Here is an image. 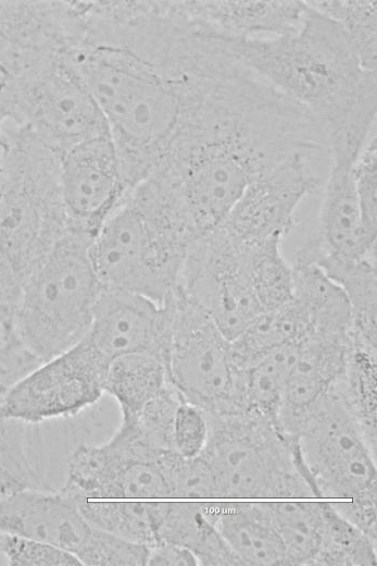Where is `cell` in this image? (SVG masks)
<instances>
[{"label": "cell", "mask_w": 377, "mask_h": 566, "mask_svg": "<svg viewBox=\"0 0 377 566\" xmlns=\"http://www.w3.org/2000/svg\"><path fill=\"white\" fill-rule=\"evenodd\" d=\"M78 13L73 58L131 189L198 124L240 65L221 39L164 1H91Z\"/></svg>", "instance_id": "cell-1"}, {"label": "cell", "mask_w": 377, "mask_h": 566, "mask_svg": "<svg viewBox=\"0 0 377 566\" xmlns=\"http://www.w3.org/2000/svg\"><path fill=\"white\" fill-rule=\"evenodd\" d=\"M321 147L319 127L304 108L246 74L218 88L197 126L152 173L169 184L201 236L224 220L253 181Z\"/></svg>", "instance_id": "cell-2"}, {"label": "cell", "mask_w": 377, "mask_h": 566, "mask_svg": "<svg viewBox=\"0 0 377 566\" xmlns=\"http://www.w3.org/2000/svg\"><path fill=\"white\" fill-rule=\"evenodd\" d=\"M288 34L226 39L250 72L307 110L332 138L365 140L376 128V71L366 69L338 23L309 1Z\"/></svg>", "instance_id": "cell-3"}, {"label": "cell", "mask_w": 377, "mask_h": 566, "mask_svg": "<svg viewBox=\"0 0 377 566\" xmlns=\"http://www.w3.org/2000/svg\"><path fill=\"white\" fill-rule=\"evenodd\" d=\"M198 237L175 192L151 174L127 192L93 236L89 253L103 288L163 303Z\"/></svg>", "instance_id": "cell-4"}, {"label": "cell", "mask_w": 377, "mask_h": 566, "mask_svg": "<svg viewBox=\"0 0 377 566\" xmlns=\"http://www.w3.org/2000/svg\"><path fill=\"white\" fill-rule=\"evenodd\" d=\"M0 319L14 320L22 288L70 229L59 183V155L29 128L0 132Z\"/></svg>", "instance_id": "cell-5"}, {"label": "cell", "mask_w": 377, "mask_h": 566, "mask_svg": "<svg viewBox=\"0 0 377 566\" xmlns=\"http://www.w3.org/2000/svg\"><path fill=\"white\" fill-rule=\"evenodd\" d=\"M210 435L200 454L218 499H319L297 440L261 415L208 414Z\"/></svg>", "instance_id": "cell-6"}, {"label": "cell", "mask_w": 377, "mask_h": 566, "mask_svg": "<svg viewBox=\"0 0 377 566\" xmlns=\"http://www.w3.org/2000/svg\"><path fill=\"white\" fill-rule=\"evenodd\" d=\"M91 241L70 227L22 288L16 331L42 361L73 347L89 332L102 292L90 258Z\"/></svg>", "instance_id": "cell-7"}, {"label": "cell", "mask_w": 377, "mask_h": 566, "mask_svg": "<svg viewBox=\"0 0 377 566\" xmlns=\"http://www.w3.org/2000/svg\"><path fill=\"white\" fill-rule=\"evenodd\" d=\"M10 121L29 128L59 156L85 140L110 134L73 52L56 54L7 86Z\"/></svg>", "instance_id": "cell-8"}, {"label": "cell", "mask_w": 377, "mask_h": 566, "mask_svg": "<svg viewBox=\"0 0 377 566\" xmlns=\"http://www.w3.org/2000/svg\"><path fill=\"white\" fill-rule=\"evenodd\" d=\"M256 244L216 225L192 243L177 280L176 288L204 309L230 342L264 312L254 272Z\"/></svg>", "instance_id": "cell-9"}, {"label": "cell", "mask_w": 377, "mask_h": 566, "mask_svg": "<svg viewBox=\"0 0 377 566\" xmlns=\"http://www.w3.org/2000/svg\"><path fill=\"white\" fill-rule=\"evenodd\" d=\"M165 300L171 309L169 382L184 401L208 414L239 411L230 341L204 309L176 287Z\"/></svg>", "instance_id": "cell-10"}, {"label": "cell", "mask_w": 377, "mask_h": 566, "mask_svg": "<svg viewBox=\"0 0 377 566\" xmlns=\"http://www.w3.org/2000/svg\"><path fill=\"white\" fill-rule=\"evenodd\" d=\"M292 436L319 499L349 500L376 491V442L351 414L336 384Z\"/></svg>", "instance_id": "cell-11"}, {"label": "cell", "mask_w": 377, "mask_h": 566, "mask_svg": "<svg viewBox=\"0 0 377 566\" xmlns=\"http://www.w3.org/2000/svg\"><path fill=\"white\" fill-rule=\"evenodd\" d=\"M109 364L85 336L24 377L7 395L0 416L33 426L75 416L105 393Z\"/></svg>", "instance_id": "cell-12"}, {"label": "cell", "mask_w": 377, "mask_h": 566, "mask_svg": "<svg viewBox=\"0 0 377 566\" xmlns=\"http://www.w3.org/2000/svg\"><path fill=\"white\" fill-rule=\"evenodd\" d=\"M162 458L143 455L113 433L101 444L80 445L74 451L62 491L91 500L172 499Z\"/></svg>", "instance_id": "cell-13"}, {"label": "cell", "mask_w": 377, "mask_h": 566, "mask_svg": "<svg viewBox=\"0 0 377 566\" xmlns=\"http://www.w3.org/2000/svg\"><path fill=\"white\" fill-rule=\"evenodd\" d=\"M59 183L68 226L91 238L129 190L110 134L62 152Z\"/></svg>", "instance_id": "cell-14"}, {"label": "cell", "mask_w": 377, "mask_h": 566, "mask_svg": "<svg viewBox=\"0 0 377 566\" xmlns=\"http://www.w3.org/2000/svg\"><path fill=\"white\" fill-rule=\"evenodd\" d=\"M310 158L297 156L253 181L218 224L248 243L282 239L296 225V211L322 185Z\"/></svg>", "instance_id": "cell-15"}, {"label": "cell", "mask_w": 377, "mask_h": 566, "mask_svg": "<svg viewBox=\"0 0 377 566\" xmlns=\"http://www.w3.org/2000/svg\"><path fill=\"white\" fill-rule=\"evenodd\" d=\"M169 330L166 300L158 303L139 294L102 287L86 337L109 362L137 353L160 355L166 360Z\"/></svg>", "instance_id": "cell-16"}, {"label": "cell", "mask_w": 377, "mask_h": 566, "mask_svg": "<svg viewBox=\"0 0 377 566\" xmlns=\"http://www.w3.org/2000/svg\"><path fill=\"white\" fill-rule=\"evenodd\" d=\"M350 324L316 325L297 343V356L285 386L278 414L279 428L292 435L307 411L343 376L349 353Z\"/></svg>", "instance_id": "cell-17"}, {"label": "cell", "mask_w": 377, "mask_h": 566, "mask_svg": "<svg viewBox=\"0 0 377 566\" xmlns=\"http://www.w3.org/2000/svg\"><path fill=\"white\" fill-rule=\"evenodd\" d=\"M363 144L336 139L328 147L330 169L324 184L317 233L312 239L323 250L338 257L376 255V239L363 227L353 173Z\"/></svg>", "instance_id": "cell-18"}, {"label": "cell", "mask_w": 377, "mask_h": 566, "mask_svg": "<svg viewBox=\"0 0 377 566\" xmlns=\"http://www.w3.org/2000/svg\"><path fill=\"white\" fill-rule=\"evenodd\" d=\"M76 497L26 489L0 494V532L46 542L77 554L91 534Z\"/></svg>", "instance_id": "cell-19"}, {"label": "cell", "mask_w": 377, "mask_h": 566, "mask_svg": "<svg viewBox=\"0 0 377 566\" xmlns=\"http://www.w3.org/2000/svg\"><path fill=\"white\" fill-rule=\"evenodd\" d=\"M183 11L223 39L268 37L297 30L305 1H180Z\"/></svg>", "instance_id": "cell-20"}, {"label": "cell", "mask_w": 377, "mask_h": 566, "mask_svg": "<svg viewBox=\"0 0 377 566\" xmlns=\"http://www.w3.org/2000/svg\"><path fill=\"white\" fill-rule=\"evenodd\" d=\"M202 505L243 566H288L267 501H202Z\"/></svg>", "instance_id": "cell-21"}, {"label": "cell", "mask_w": 377, "mask_h": 566, "mask_svg": "<svg viewBox=\"0 0 377 566\" xmlns=\"http://www.w3.org/2000/svg\"><path fill=\"white\" fill-rule=\"evenodd\" d=\"M296 258L315 264L341 288L350 308L349 340L376 349V255L338 257L310 238Z\"/></svg>", "instance_id": "cell-22"}, {"label": "cell", "mask_w": 377, "mask_h": 566, "mask_svg": "<svg viewBox=\"0 0 377 566\" xmlns=\"http://www.w3.org/2000/svg\"><path fill=\"white\" fill-rule=\"evenodd\" d=\"M190 550L203 566H243L204 513L201 502H160L155 542Z\"/></svg>", "instance_id": "cell-23"}, {"label": "cell", "mask_w": 377, "mask_h": 566, "mask_svg": "<svg viewBox=\"0 0 377 566\" xmlns=\"http://www.w3.org/2000/svg\"><path fill=\"white\" fill-rule=\"evenodd\" d=\"M169 385L165 358L137 353L110 361L104 392L116 401L122 418H135Z\"/></svg>", "instance_id": "cell-24"}, {"label": "cell", "mask_w": 377, "mask_h": 566, "mask_svg": "<svg viewBox=\"0 0 377 566\" xmlns=\"http://www.w3.org/2000/svg\"><path fill=\"white\" fill-rule=\"evenodd\" d=\"M297 343L279 346L249 367L238 370L237 404L278 424L288 376L297 356Z\"/></svg>", "instance_id": "cell-25"}, {"label": "cell", "mask_w": 377, "mask_h": 566, "mask_svg": "<svg viewBox=\"0 0 377 566\" xmlns=\"http://www.w3.org/2000/svg\"><path fill=\"white\" fill-rule=\"evenodd\" d=\"M287 565L313 566L324 530L325 501H267Z\"/></svg>", "instance_id": "cell-26"}, {"label": "cell", "mask_w": 377, "mask_h": 566, "mask_svg": "<svg viewBox=\"0 0 377 566\" xmlns=\"http://www.w3.org/2000/svg\"><path fill=\"white\" fill-rule=\"evenodd\" d=\"M76 499L81 514L95 528L147 546L155 543L160 518L159 501Z\"/></svg>", "instance_id": "cell-27"}, {"label": "cell", "mask_w": 377, "mask_h": 566, "mask_svg": "<svg viewBox=\"0 0 377 566\" xmlns=\"http://www.w3.org/2000/svg\"><path fill=\"white\" fill-rule=\"evenodd\" d=\"M376 349L363 347L349 341V353L343 376L336 389L351 414L366 434L376 442Z\"/></svg>", "instance_id": "cell-28"}, {"label": "cell", "mask_w": 377, "mask_h": 566, "mask_svg": "<svg viewBox=\"0 0 377 566\" xmlns=\"http://www.w3.org/2000/svg\"><path fill=\"white\" fill-rule=\"evenodd\" d=\"M377 539L342 517L325 501L324 530L313 566H373L377 563Z\"/></svg>", "instance_id": "cell-29"}, {"label": "cell", "mask_w": 377, "mask_h": 566, "mask_svg": "<svg viewBox=\"0 0 377 566\" xmlns=\"http://www.w3.org/2000/svg\"><path fill=\"white\" fill-rule=\"evenodd\" d=\"M28 424L0 416V494L26 489H43L33 456Z\"/></svg>", "instance_id": "cell-30"}, {"label": "cell", "mask_w": 377, "mask_h": 566, "mask_svg": "<svg viewBox=\"0 0 377 566\" xmlns=\"http://www.w3.org/2000/svg\"><path fill=\"white\" fill-rule=\"evenodd\" d=\"M309 3L338 23L352 41L363 65L376 71V1L321 0Z\"/></svg>", "instance_id": "cell-31"}, {"label": "cell", "mask_w": 377, "mask_h": 566, "mask_svg": "<svg viewBox=\"0 0 377 566\" xmlns=\"http://www.w3.org/2000/svg\"><path fill=\"white\" fill-rule=\"evenodd\" d=\"M162 464L172 499H218L214 475L201 455L185 458L168 452L163 456Z\"/></svg>", "instance_id": "cell-32"}, {"label": "cell", "mask_w": 377, "mask_h": 566, "mask_svg": "<svg viewBox=\"0 0 377 566\" xmlns=\"http://www.w3.org/2000/svg\"><path fill=\"white\" fill-rule=\"evenodd\" d=\"M148 546L131 542L93 527L77 554L81 565L88 566H143Z\"/></svg>", "instance_id": "cell-33"}, {"label": "cell", "mask_w": 377, "mask_h": 566, "mask_svg": "<svg viewBox=\"0 0 377 566\" xmlns=\"http://www.w3.org/2000/svg\"><path fill=\"white\" fill-rule=\"evenodd\" d=\"M41 362L23 342L15 323L0 322V407L10 391Z\"/></svg>", "instance_id": "cell-34"}, {"label": "cell", "mask_w": 377, "mask_h": 566, "mask_svg": "<svg viewBox=\"0 0 377 566\" xmlns=\"http://www.w3.org/2000/svg\"><path fill=\"white\" fill-rule=\"evenodd\" d=\"M0 552L12 566H81L68 551L10 533H1Z\"/></svg>", "instance_id": "cell-35"}, {"label": "cell", "mask_w": 377, "mask_h": 566, "mask_svg": "<svg viewBox=\"0 0 377 566\" xmlns=\"http://www.w3.org/2000/svg\"><path fill=\"white\" fill-rule=\"evenodd\" d=\"M376 130L361 147L353 165L355 189L366 234L376 239Z\"/></svg>", "instance_id": "cell-36"}, {"label": "cell", "mask_w": 377, "mask_h": 566, "mask_svg": "<svg viewBox=\"0 0 377 566\" xmlns=\"http://www.w3.org/2000/svg\"><path fill=\"white\" fill-rule=\"evenodd\" d=\"M209 435L210 423L206 413L183 399L175 410L173 420V451L185 458L197 457L204 451Z\"/></svg>", "instance_id": "cell-37"}, {"label": "cell", "mask_w": 377, "mask_h": 566, "mask_svg": "<svg viewBox=\"0 0 377 566\" xmlns=\"http://www.w3.org/2000/svg\"><path fill=\"white\" fill-rule=\"evenodd\" d=\"M332 507L348 521L377 539L376 515L377 492H369L349 501H331Z\"/></svg>", "instance_id": "cell-38"}, {"label": "cell", "mask_w": 377, "mask_h": 566, "mask_svg": "<svg viewBox=\"0 0 377 566\" xmlns=\"http://www.w3.org/2000/svg\"><path fill=\"white\" fill-rule=\"evenodd\" d=\"M149 566H198L194 554L180 545L169 542H155L148 546Z\"/></svg>", "instance_id": "cell-39"}, {"label": "cell", "mask_w": 377, "mask_h": 566, "mask_svg": "<svg viewBox=\"0 0 377 566\" xmlns=\"http://www.w3.org/2000/svg\"><path fill=\"white\" fill-rule=\"evenodd\" d=\"M10 121V107L7 95V85L3 77L0 75V132Z\"/></svg>", "instance_id": "cell-40"}]
</instances>
